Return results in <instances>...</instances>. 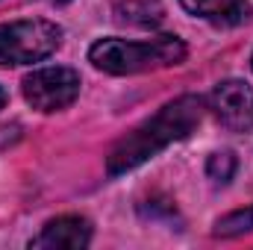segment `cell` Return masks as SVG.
Wrapping results in <instances>:
<instances>
[{
    "mask_svg": "<svg viewBox=\"0 0 253 250\" xmlns=\"http://www.w3.org/2000/svg\"><path fill=\"white\" fill-rule=\"evenodd\" d=\"M200 115H203L200 97H194V94L177 97L174 103L162 106L153 118H147L141 126H135L126 138H121L115 144V150L109 153L106 171L112 177H118V174H126V171L138 168L141 162H147L153 153H159L171 141L186 138L191 129L197 126Z\"/></svg>",
    "mask_w": 253,
    "mask_h": 250,
    "instance_id": "cell-1",
    "label": "cell"
},
{
    "mask_svg": "<svg viewBox=\"0 0 253 250\" xmlns=\"http://www.w3.org/2000/svg\"><path fill=\"white\" fill-rule=\"evenodd\" d=\"M88 59L106 74H138V71L180 65L186 59V44L177 36H156L147 42L100 39L91 44Z\"/></svg>",
    "mask_w": 253,
    "mask_h": 250,
    "instance_id": "cell-2",
    "label": "cell"
},
{
    "mask_svg": "<svg viewBox=\"0 0 253 250\" xmlns=\"http://www.w3.org/2000/svg\"><path fill=\"white\" fill-rule=\"evenodd\" d=\"M62 44V30L53 21L30 18L0 24V65H33L47 59Z\"/></svg>",
    "mask_w": 253,
    "mask_h": 250,
    "instance_id": "cell-3",
    "label": "cell"
},
{
    "mask_svg": "<svg viewBox=\"0 0 253 250\" xmlns=\"http://www.w3.org/2000/svg\"><path fill=\"white\" fill-rule=\"evenodd\" d=\"M77 94H80V74L74 68L47 65V68L33 71L24 80V97L39 112L65 109L77 100Z\"/></svg>",
    "mask_w": 253,
    "mask_h": 250,
    "instance_id": "cell-4",
    "label": "cell"
},
{
    "mask_svg": "<svg viewBox=\"0 0 253 250\" xmlns=\"http://www.w3.org/2000/svg\"><path fill=\"white\" fill-rule=\"evenodd\" d=\"M209 109L233 132L253 129V88L242 80H224L209 94Z\"/></svg>",
    "mask_w": 253,
    "mask_h": 250,
    "instance_id": "cell-5",
    "label": "cell"
},
{
    "mask_svg": "<svg viewBox=\"0 0 253 250\" xmlns=\"http://www.w3.org/2000/svg\"><path fill=\"white\" fill-rule=\"evenodd\" d=\"M88 242H91V224L80 215H62V218H53L50 224H44V230L30 242V248L77 250L88 248Z\"/></svg>",
    "mask_w": 253,
    "mask_h": 250,
    "instance_id": "cell-6",
    "label": "cell"
},
{
    "mask_svg": "<svg viewBox=\"0 0 253 250\" xmlns=\"http://www.w3.org/2000/svg\"><path fill=\"white\" fill-rule=\"evenodd\" d=\"M180 3L194 18H203V21H212V24H224V27L242 24L251 15L248 0H180Z\"/></svg>",
    "mask_w": 253,
    "mask_h": 250,
    "instance_id": "cell-7",
    "label": "cell"
},
{
    "mask_svg": "<svg viewBox=\"0 0 253 250\" xmlns=\"http://www.w3.org/2000/svg\"><path fill=\"white\" fill-rule=\"evenodd\" d=\"M115 12H118V21L135 24V27H156L162 21V9L156 0H126Z\"/></svg>",
    "mask_w": 253,
    "mask_h": 250,
    "instance_id": "cell-8",
    "label": "cell"
},
{
    "mask_svg": "<svg viewBox=\"0 0 253 250\" xmlns=\"http://www.w3.org/2000/svg\"><path fill=\"white\" fill-rule=\"evenodd\" d=\"M248 230H253V203L245 206V209H239V212H230L227 218H221V221L215 224V236H224V239L242 236V233H248Z\"/></svg>",
    "mask_w": 253,
    "mask_h": 250,
    "instance_id": "cell-9",
    "label": "cell"
},
{
    "mask_svg": "<svg viewBox=\"0 0 253 250\" xmlns=\"http://www.w3.org/2000/svg\"><path fill=\"white\" fill-rule=\"evenodd\" d=\"M206 174L215 180V183H230L233 174H236V156L230 150L224 153H212L209 162H206Z\"/></svg>",
    "mask_w": 253,
    "mask_h": 250,
    "instance_id": "cell-10",
    "label": "cell"
},
{
    "mask_svg": "<svg viewBox=\"0 0 253 250\" xmlns=\"http://www.w3.org/2000/svg\"><path fill=\"white\" fill-rule=\"evenodd\" d=\"M3 106H6V91L0 88V109H3Z\"/></svg>",
    "mask_w": 253,
    "mask_h": 250,
    "instance_id": "cell-11",
    "label": "cell"
},
{
    "mask_svg": "<svg viewBox=\"0 0 253 250\" xmlns=\"http://www.w3.org/2000/svg\"><path fill=\"white\" fill-rule=\"evenodd\" d=\"M50 3H68V0H50Z\"/></svg>",
    "mask_w": 253,
    "mask_h": 250,
    "instance_id": "cell-12",
    "label": "cell"
}]
</instances>
